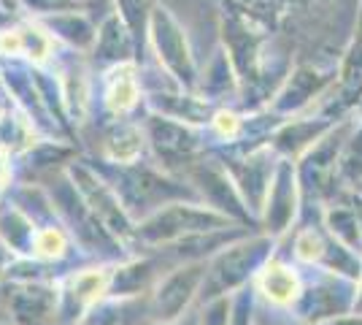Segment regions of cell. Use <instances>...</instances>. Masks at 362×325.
<instances>
[{"mask_svg":"<svg viewBox=\"0 0 362 325\" xmlns=\"http://www.w3.org/2000/svg\"><path fill=\"white\" fill-rule=\"evenodd\" d=\"M262 285H265V293L271 295L273 301H279V304H287L298 295V277L284 266H268Z\"/></svg>","mask_w":362,"mask_h":325,"instance_id":"7a4b0ae2","label":"cell"},{"mask_svg":"<svg viewBox=\"0 0 362 325\" xmlns=\"http://www.w3.org/2000/svg\"><path fill=\"white\" fill-rule=\"evenodd\" d=\"M108 98H111V103L117 108L133 106V101H136V81H133V76L130 74H119V79L114 81Z\"/></svg>","mask_w":362,"mask_h":325,"instance_id":"3957f363","label":"cell"},{"mask_svg":"<svg viewBox=\"0 0 362 325\" xmlns=\"http://www.w3.org/2000/svg\"><path fill=\"white\" fill-rule=\"evenodd\" d=\"M241 3L249 6L257 14H262V11H276V8H279V0H241Z\"/></svg>","mask_w":362,"mask_h":325,"instance_id":"5b68a950","label":"cell"},{"mask_svg":"<svg viewBox=\"0 0 362 325\" xmlns=\"http://www.w3.org/2000/svg\"><path fill=\"white\" fill-rule=\"evenodd\" d=\"M122 3V11L127 16V22L136 28L138 22H144V14L149 8V0H119Z\"/></svg>","mask_w":362,"mask_h":325,"instance_id":"277c9868","label":"cell"},{"mask_svg":"<svg viewBox=\"0 0 362 325\" xmlns=\"http://www.w3.org/2000/svg\"><path fill=\"white\" fill-rule=\"evenodd\" d=\"M154 35L160 41V52H165L168 62L176 71H187L189 74V55H187V44H184V33L179 30L176 19L168 14L165 8H154Z\"/></svg>","mask_w":362,"mask_h":325,"instance_id":"6da1fadb","label":"cell"}]
</instances>
